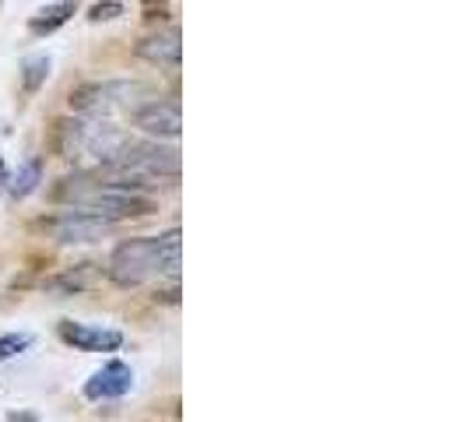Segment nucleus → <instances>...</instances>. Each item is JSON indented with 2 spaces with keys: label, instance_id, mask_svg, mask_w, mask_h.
<instances>
[{
  "label": "nucleus",
  "instance_id": "1",
  "mask_svg": "<svg viewBox=\"0 0 467 422\" xmlns=\"http://www.w3.org/2000/svg\"><path fill=\"white\" fill-rule=\"evenodd\" d=\"M106 275L119 289H134L151 275H180V229H169L162 236H134L123 239L109 254Z\"/></svg>",
  "mask_w": 467,
  "mask_h": 422
},
{
  "label": "nucleus",
  "instance_id": "2",
  "mask_svg": "<svg viewBox=\"0 0 467 422\" xmlns=\"http://www.w3.org/2000/svg\"><path fill=\"white\" fill-rule=\"evenodd\" d=\"M140 85H130V81H92V85H78L70 92V106L78 113H92V117H106L113 113L119 102H127L130 95H138Z\"/></svg>",
  "mask_w": 467,
  "mask_h": 422
},
{
  "label": "nucleus",
  "instance_id": "3",
  "mask_svg": "<svg viewBox=\"0 0 467 422\" xmlns=\"http://www.w3.org/2000/svg\"><path fill=\"white\" fill-rule=\"evenodd\" d=\"M134 127L144 131L151 141H176L183 131V113H180V102L172 99H151L134 110Z\"/></svg>",
  "mask_w": 467,
  "mask_h": 422
},
{
  "label": "nucleus",
  "instance_id": "4",
  "mask_svg": "<svg viewBox=\"0 0 467 422\" xmlns=\"http://www.w3.org/2000/svg\"><path fill=\"white\" fill-rule=\"evenodd\" d=\"M60 342L81 352H117L123 345V334L117 328H99V324H78V321H60L57 324Z\"/></svg>",
  "mask_w": 467,
  "mask_h": 422
},
{
  "label": "nucleus",
  "instance_id": "5",
  "mask_svg": "<svg viewBox=\"0 0 467 422\" xmlns=\"http://www.w3.org/2000/svg\"><path fill=\"white\" fill-rule=\"evenodd\" d=\"M134 387V370L119 359H109L102 370H95L85 384V398L88 401H117Z\"/></svg>",
  "mask_w": 467,
  "mask_h": 422
},
{
  "label": "nucleus",
  "instance_id": "6",
  "mask_svg": "<svg viewBox=\"0 0 467 422\" xmlns=\"http://www.w3.org/2000/svg\"><path fill=\"white\" fill-rule=\"evenodd\" d=\"M47 229L53 233V239H60V243H88V239H99L102 233H109L106 222L88 218V215H78V211H64V215H57V218H49Z\"/></svg>",
  "mask_w": 467,
  "mask_h": 422
},
{
  "label": "nucleus",
  "instance_id": "7",
  "mask_svg": "<svg viewBox=\"0 0 467 422\" xmlns=\"http://www.w3.org/2000/svg\"><path fill=\"white\" fill-rule=\"evenodd\" d=\"M138 57L159 68H180L183 60V43H180V28H169L159 36H144L138 43Z\"/></svg>",
  "mask_w": 467,
  "mask_h": 422
},
{
  "label": "nucleus",
  "instance_id": "8",
  "mask_svg": "<svg viewBox=\"0 0 467 422\" xmlns=\"http://www.w3.org/2000/svg\"><path fill=\"white\" fill-rule=\"evenodd\" d=\"M85 138H88V127H85L81 120L60 117V120H53L47 144H49V152L60 155V159H78V155L85 152Z\"/></svg>",
  "mask_w": 467,
  "mask_h": 422
},
{
  "label": "nucleus",
  "instance_id": "9",
  "mask_svg": "<svg viewBox=\"0 0 467 422\" xmlns=\"http://www.w3.org/2000/svg\"><path fill=\"white\" fill-rule=\"evenodd\" d=\"M74 15H78V7H74L70 0L47 4L39 15H32V18H28V32H32V36H49V32H57L60 25H67Z\"/></svg>",
  "mask_w": 467,
  "mask_h": 422
},
{
  "label": "nucleus",
  "instance_id": "10",
  "mask_svg": "<svg viewBox=\"0 0 467 422\" xmlns=\"http://www.w3.org/2000/svg\"><path fill=\"white\" fill-rule=\"evenodd\" d=\"M39 184H43V159H28V163L7 180V190H11V197L15 201H25L28 194H36L39 190Z\"/></svg>",
  "mask_w": 467,
  "mask_h": 422
},
{
  "label": "nucleus",
  "instance_id": "11",
  "mask_svg": "<svg viewBox=\"0 0 467 422\" xmlns=\"http://www.w3.org/2000/svg\"><path fill=\"white\" fill-rule=\"evenodd\" d=\"M92 268L95 264H78V268H67V271H60L57 279L47 281V289L53 292H81V289H88L92 285Z\"/></svg>",
  "mask_w": 467,
  "mask_h": 422
},
{
  "label": "nucleus",
  "instance_id": "12",
  "mask_svg": "<svg viewBox=\"0 0 467 422\" xmlns=\"http://www.w3.org/2000/svg\"><path fill=\"white\" fill-rule=\"evenodd\" d=\"M49 57L47 53H36V57H25L22 60V89L28 95L32 92H39L43 85H47V78H49Z\"/></svg>",
  "mask_w": 467,
  "mask_h": 422
},
{
  "label": "nucleus",
  "instance_id": "13",
  "mask_svg": "<svg viewBox=\"0 0 467 422\" xmlns=\"http://www.w3.org/2000/svg\"><path fill=\"white\" fill-rule=\"evenodd\" d=\"M28 345H32V334H4V338H0V363H4V359H15V355H18V352H25L28 349Z\"/></svg>",
  "mask_w": 467,
  "mask_h": 422
},
{
  "label": "nucleus",
  "instance_id": "14",
  "mask_svg": "<svg viewBox=\"0 0 467 422\" xmlns=\"http://www.w3.org/2000/svg\"><path fill=\"white\" fill-rule=\"evenodd\" d=\"M127 7L117 4V0H109V4H92V11H88V18L92 22H109V18H119Z\"/></svg>",
  "mask_w": 467,
  "mask_h": 422
},
{
  "label": "nucleus",
  "instance_id": "15",
  "mask_svg": "<svg viewBox=\"0 0 467 422\" xmlns=\"http://www.w3.org/2000/svg\"><path fill=\"white\" fill-rule=\"evenodd\" d=\"M155 303H169V306L180 303V281H172L169 289H155Z\"/></svg>",
  "mask_w": 467,
  "mask_h": 422
},
{
  "label": "nucleus",
  "instance_id": "16",
  "mask_svg": "<svg viewBox=\"0 0 467 422\" xmlns=\"http://www.w3.org/2000/svg\"><path fill=\"white\" fill-rule=\"evenodd\" d=\"M7 184V165H4V159H0V187Z\"/></svg>",
  "mask_w": 467,
  "mask_h": 422
},
{
  "label": "nucleus",
  "instance_id": "17",
  "mask_svg": "<svg viewBox=\"0 0 467 422\" xmlns=\"http://www.w3.org/2000/svg\"><path fill=\"white\" fill-rule=\"evenodd\" d=\"M11 422H36V419H32V416H18V412H15V416H11Z\"/></svg>",
  "mask_w": 467,
  "mask_h": 422
}]
</instances>
